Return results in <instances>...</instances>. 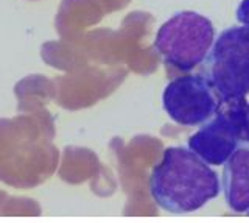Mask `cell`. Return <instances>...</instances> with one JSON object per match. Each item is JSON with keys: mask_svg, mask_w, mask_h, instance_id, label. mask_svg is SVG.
<instances>
[{"mask_svg": "<svg viewBox=\"0 0 249 223\" xmlns=\"http://www.w3.org/2000/svg\"><path fill=\"white\" fill-rule=\"evenodd\" d=\"M221 192V181L210 164L189 147H168L150 176V194L163 211H199Z\"/></svg>", "mask_w": 249, "mask_h": 223, "instance_id": "obj_1", "label": "cell"}, {"mask_svg": "<svg viewBox=\"0 0 249 223\" xmlns=\"http://www.w3.org/2000/svg\"><path fill=\"white\" fill-rule=\"evenodd\" d=\"M202 75L223 103L249 95V28L235 25L215 37L202 63Z\"/></svg>", "mask_w": 249, "mask_h": 223, "instance_id": "obj_2", "label": "cell"}, {"mask_svg": "<svg viewBox=\"0 0 249 223\" xmlns=\"http://www.w3.org/2000/svg\"><path fill=\"white\" fill-rule=\"evenodd\" d=\"M215 41L212 20L196 11H179L167 19L154 37V50L167 66L190 72L204 63Z\"/></svg>", "mask_w": 249, "mask_h": 223, "instance_id": "obj_3", "label": "cell"}, {"mask_svg": "<svg viewBox=\"0 0 249 223\" xmlns=\"http://www.w3.org/2000/svg\"><path fill=\"white\" fill-rule=\"evenodd\" d=\"M241 144H249L246 98L223 103L215 116L189 137V149L210 166H224Z\"/></svg>", "mask_w": 249, "mask_h": 223, "instance_id": "obj_4", "label": "cell"}, {"mask_svg": "<svg viewBox=\"0 0 249 223\" xmlns=\"http://www.w3.org/2000/svg\"><path fill=\"white\" fill-rule=\"evenodd\" d=\"M168 117L184 127H201L220 110L221 100L202 74L182 75L171 80L162 94Z\"/></svg>", "mask_w": 249, "mask_h": 223, "instance_id": "obj_5", "label": "cell"}, {"mask_svg": "<svg viewBox=\"0 0 249 223\" xmlns=\"http://www.w3.org/2000/svg\"><path fill=\"white\" fill-rule=\"evenodd\" d=\"M221 190L233 212L249 211V144H241L224 163Z\"/></svg>", "mask_w": 249, "mask_h": 223, "instance_id": "obj_6", "label": "cell"}, {"mask_svg": "<svg viewBox=\"0 0 249 223\" xmlns=\"http://www.w3.org/2000/svg\"><path fill=\"white\" fill-rule=\"evenodd\" d=\"M237 20L241 25L249 28V0H241L237 8Z\"/></svg>", "mask_w": 249, "mask_h": 223, "instance_id": "obj_7", "label": "cell"}, {"mask_svg": "<svg viewBox=\"0 0 249 223\" xmlns=\"http://www.w3.org/2000/svg\"><path fill=\"white\" fill-rule=\"evenodd\" d=\"M248 122H249V103H248Z\"/></svg>", "mask_w": 249, "mask_h": 223, "instance_id": "obj_8", "label": "cell"}, {"mask_svg": "<svg viewBox=\"0 0 249 223\" xmlns=\"http://www.w3.org/2000/svg\"><path fill=\"white\" fill-rule=\"evenodd\" d=\"M246 215H249V211H248V212H246Z\"/></svg>", "mask_w": 249, "mask_h": 223, "instance_id": "obj_9", "label": "cell"}]
</instances>
